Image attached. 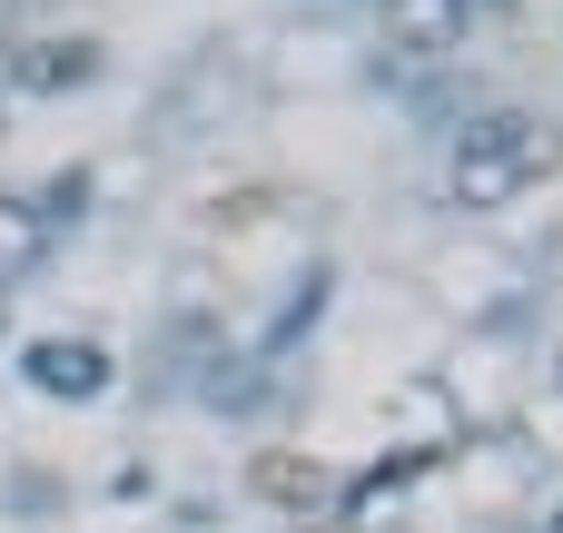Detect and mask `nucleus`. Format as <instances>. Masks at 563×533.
I'll use <instances>...</instances> for the list:
<instances>
[{
  "label": "nucleus",
  "mask_w": 563,
  "mask_h": 533,
  "mask_svg": "<svg viewBox=\"0 0 563 533\" xmlns=\"http://www.w3.org/2000/svg\"><path fill=\"white\" fill-rule=\"evenodd\" d=\"M554 158H563V129L525 119V109H495V119H475L465 148H455V198H465V208H505L515 188L554 178Z\"/></svg>",
  "instance_id": "nucleus-1"
},
{
  "label": "nucleus",
  "mask_w": 563,
  "mask_h": 533,
  "mask_svg": "<svg viewBox=\"0 0 563 533\" xmlns=\"http://www.w3.org/2000/svg\"><path fill=\"white\" fill-rule=\"evenodd\" d=\"M247 485H257L267 504H297V514H307V504H327V485H336V475H327L317 455H257V475H247Z\"/></svg>",
  "instance_id": "nucleus-4"
},
{
  "label": "nucleus",
  "mask_w": 563,
  "mask_h": 533,
  "mask_svg": "<svg viewBox=\"0 0 563 533\" xmlns=\"http://www.w3.org/2000/svg\"><path fill=\"white\" fill-rule=\"evenodd\" d=\"M30 386H40V396H99V386H109V356H99L89 336H40V346H30Z\"/></svg>",
  "instance_id": "nucleus-3"
},
{
  "label": "nucleus",
  "mask_w": 563,
  "mask_h": 533,
  "mask_svg": "<svg viewBox=\"0 0 563 533\" xmlns=\"http://www.w3.org/2000/svg\"><path fill=\"white\" fill-rule=\"evenodd\" d=\"M465 20H475V0H386V49L445 59V49H465Z\"/></svg>",
  "instance_id": "nucleus-2"
},
{
  "label": "nucleus",
  "mask_w": 563,
  "mask_h": 533,
  "mask_svg": "<svg viewBox=\"0 0 563 533\" xmlns=\"http://www.w3.org/2000/svg\"><path fill=\"white\" fill-rule=\"evenodd\" d=\"M40 247H49L40 208H30V198H0V287H20V277L40 267Z\"/></svg>",
  "instance_id": "nucleus-5"
},
{
  "label": "nucleus",
  "mask_w": 563,
  "mask_h": 533,
  "mask_svg": "<svg viewBox=\"0 0 563 533\" xmlns=\"http://www.w3.org/2000/svg\"><path fill=\"white\" fill-rule=\"evenodd\" d=\"M10 69H20L30 89H69V79H89V69H99V49H89V40H69V49L49 40V49H30V59H10Z\"/></svg>",
  "instance_id": "nucleus-6"
}]
</instances>
